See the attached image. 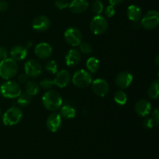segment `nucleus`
<instances>
[{
	"instance_id": "obj_13",
	"label": "nucleus",
	"mask_w": 159,
	"mask_h": 159,
	"mask_svg": "<svg viewBox=\"0 0 159 159\" xmlns=\"http://www.w3.org/2000/svg\"><path fill=\"white\" fill-rule=\"evenodd\" d=\"M47 127L51 132H57L61 127L62 117L57 113H51L47 119Z\"/></svg>"
},
{
	"instance_id": "obj_28",
	"label": "nucleus",
	"mask_w": 159,
	"mask_h": 159,
	"mask_svg": "<svg viewBox=\"0 0 159 159\" xmlns=\"http://www.w3.org/2000/svg\"><path fill=\"white\" fill-rule=\"evenodd\" d=\"M45 69L51 72V74H56L57 72V64L54 60H51L48 61V63L45 65Z\"/></svg>"
},
{
	"instance_id": "obj_16",
	"label": "nucleus",
	"mask_w": 159,
	"mask_h": 159,
	"mask_svg": "<svg viewBox=\"0 0 159 159\" xmlns=\"http://www.w3.org/2000/svg\"><path fill=\"white\" fill-rule=\"evenodd\" d=\"M135 112L140 116H147L152 110V105L146 99H140L135 104Z\"/></svg>"
},
{
	"instance_id": "obj_14",
	"label": "nucleus",
	"mask_w": 159,
	"mask_h": 159,
	"mask_svg": "<svg viewBox=\"0 0 159 159\" xmlns=\"http://www.w3.org/2000/svg\"><path fill=\"white\" fill-rule=\"evenodd\" d=\"M51 25V21L49 18L45 16H39L36 17L32 22L33 29L37 32H43L46 31Z\"/></svg>"
},
{
	"instance_id": "obj_23",
	"label": "nucleus",
	"mask_w": 159,
	"mask_h": 159,
	"mask_svg": "<svg viewBox=\"0 0 159 159\" xmlns=\"http://www.w3.org/2000/svg\"><path fill=\"white\" fill-rule=\"evenodd\" d=\"M25 89H26V93H28L30 96H33L37 95L39 93L40 90V86L38 84L34 81H28L26 83V86H25Z\"/></svg>"
},
{
	"instance_id": "obj_27",
	"label": "nucleus",
	"mask_w": 159,
	"mask_h": 159,
	"mask_svg": "<svg viewBox=\"0 0 159 159\" xmlns=\"http://www.w3.org/2000/svg\"><path fill=\"white\" fill-rule=\"evenodd\" d=\"M91 9L92 12L94 14H96V15H100L103 12V3L100 0H95V1L93 2V3L91 5Z\"/></svg>"
},
{
	"instance_id": "obj_37",
	"label": "nucleus",
	"mask_w": 159,
	"mask_h": 159,
	"mask_svg": "<svg viewBox=\"0 0 159 159\" xmlns=\"http://www.w3.org/2000/svg\"><path fill=\"white\" fill-rule=\"evenodd\" d=\"M152 118L155 120V124H158L159 123V110L158 109H155L152 113Z\"/></svg>"
},
{
	"instance_id": "obj_2",
	"label": "nucleus",
	"mask_w": 159,
	"mask_h": 159,
	"mask_svg": "<svg viewBox=\"0 0 159 159\" xmlns=\"http://www.w3.org/2000/svg\"><path fill=\"white\" fill-rule=\"evenodd\" d=\"M18 71V65L13 59L6 58L0 61V77L9 80L16 75Z\"/></svg>"
},
{
	"instance_id": "obj_6",
	"label": "nucleus",
	"mask_w": 159,
	"mask_h": 159,
	"mask_svg": "<svg viewBox=\"0 0 159 159\" xmlns=\"http://www.w3.org/2000/svg\"><path fill=\"white\" fill-rule=\"evenodd\" d=\"M89 27L95 35H101L108 29V22L105 17L100 15H96L90 22Z\"/></svg>"
},
{
	"instance_id": "obj_11",
	"label": "nucleus",
	"mask_w": 159,
	"mask_h": 159,
	"mask_svg": "<svg viewBox=\"0 0 159 159\" xmlns=\"http://www.w3.org/2000/svg\"><path fill=\"white\" fill-rule=\"evenodd\" d=\"M133 82V75L130 74L129 71H121L116 76L115 79V83L117 85V87L125 89L128 88L130 85V84Z\"/></svg>"
},
{
	"instance_id": "obj_22",
	"label": "nucleus",
	"mask_w": 159,
	"mask_h": 159,
	"mask_svg": "<svg viewBox=\"0 0 159 159\" xmlns=\"http://www.w3.org/2000/svg\"><path fill=\"white\" fill-rule=\"evenodd\" d=\"M100 63L99 59L95 57H91L87 60L86 68L90 73H96L99 70Z\"/></svg>"
},
{
	"instance_id": "obj_25",
	"label": "nucleus",
	"mask_w": 159,
	"mask_h": 159,
	"mask_svg": "<svg viewBox=\"0 0 159 159\" xmlns=\"http://www.w3.org/2000/svg\"><path fill=\"white\" fill-rule=\"evenodd\" d=\"M17 98H18L17 99V103L21 106V107H27L31 103V101H32L31 96H30L26 92L20 93V95Z\"/></svg>"
},
{
	"instance_id": "obj_31",
	"label": "nucleus",
	"mask_w": 159,
	"mask_h": 159,
	"mask_svg": "<svg viewBox=\"0 0 159 159\" xmlns=\"http://www.w3.org/2000/svg\"><path fill=\"white\" fill-rule=\"evenodd\" d=\"M155 125H156V124H155V120L152 117H147L143 122V126H144V128L148 129V130L153 128Z\"/></svg>"
},
{
	"instance_id": "obj_38",
	"label": "nucleus",
	"mask_w": 159,
	"mask_h": 159,
	"mask_svg": "<svg viewBox=\"0 0 159 159\" xmlns=\"http://www.w3.org/2000/svg\"><path fill=\"white\" fill-rule=\"evenodd\" d=\"M124 0H109V2H110V5H112V6H115L116 5L120 4L121 2H123Z\"/></svg>"
},
{
	"instance_id": "obj_10",
	"label": "nucleus",
	"mask_w": 159,
	"mask_h": 159,
	"mask_svg": "<svg viewBox=\"0 0 159 159\" xmlns=\"http://www.w3.org/2000/svg\"><path fill=\"white\" fill-rule=\"evenodd\" d=\"M92 89L96 96L104 97L108 94L110 87L107 81L102 79H97L92 82Z\"/></svg>"
},
{
	"instance_id": "obj_9",
	"label": "nucleus",
	"mask_w": 159,
	"mask_h": 159,
	"mask_svg": "<svg viewBox=\"0 0 159 159\" xmlns=\"http://www.w3.org/2000/svg\"><path fill=\"white\" fill-rule=\"evenodd\" d=\"M25 73L30 78H37L42 73V67L37 61L30 59L24 65Z\"/></svg>"
},
{
	"instance_id": "obj_1",
	"label": "nucleus",
	"mask_w": 159,
	"mask_h": 159,
	"mask_svg": "<svg viewBox=\"0 0 159 159\" xmlns=\"http://www.w3.org/2000/svg\"><path fill=\"white\" fill-rule=\"evenodd\" d=\"M42 102L45 108L51 112H55L61 107L62 98L57 92L48 90L42 96Z\"/></svg>"
},
{
	"instance_id": "obj_3",
	"label": "nucleus",
	"mask_w": 159,
	"mask_h": 159,
	"mask_svg": "<svg viewBox=\"0 0 159 159\" xmlns=\"http://www.w3.org/2000/svg\"><path fill=\"white\" fill-rule=\"evenodd\" d=\"M21 87L14 81H6L0 86V93L2 96L7 99L17 98L21 93Z\"/></svg>"
},
{
	"instance_id": "obj_21",
	"label": "nucleus",
	"mask_w": 159,
	"mask_h": 159,
	"mask_svg": "<svg viewBox=\"0 0 159 159\" xmlns=\"http://www.w3.org/2000/svg\"><path fill=\"white\" fill-rule=\"evenodd\" d=\"M60 115L65 119H72L75 116V109L70 105H65L61 108Z\"/></svg>"
},
{
	"instance_id": "obj_41",
	"label": "nucleus",
	"mask_w": 159,
	"mask_h": 159,
	"mask_svg": "<svg viewBox=\"0 0 159 159\" xmlns=\"http://www.w3.org/2000/svg\"><path fill=\"white\" fill-rule=\"evenodd\" d=\"M0 116H1V112H0Z\"/></svg>"
},
{
	"instance_id": "obj_33",
	"label": "nucleus",
	"mask_w": 159,
	"mask_h": 159,
	"mask_svg": "<svg viewBox=\"0 0 159 159\" xmlns=\"http://www.w3.org/2000/svg\"><path fill=\"white\" fill-rule=\"evenodd\" d=\"M54 5L58 9H65V8L68 7L69 3L67 0H56Z\"/></svg>"
},
{
	"instance_id": "obj_30",
	"label": "nucleus",
	"mask_w": 159,
	"mask_h": 159,
	"mask_svg": "<svg viewBox=\"0 0 159 159\" xmlns=\"http://www.w3.org/2000/svg\"><path fill=\"white\" fill-rule=\"evenodd\" d=\"M54 85V80H51V79H43L40 82V85H39V86L41 87L43 89L49 90L51 89Z\"/></svg>"
},
{
	"instance_id": "obj_5",
	"label": "nucleus",
	"mask_w": 159,
	"mask_h": 159,
	"mask_svg": "<svg viewBox=\"0 0 159 159\" xmlns=\"http://www.w3.org/2000/svg\"><path fill=\"white\" fill-rule=\"evenodd\" d=\"M93 82V76L91 73L85 69L76 71L72 76V82L78 88L84 89L89 86Z\"/></svg>"
},
{
	"instance_id": "obj_39",
	"label": "nucleus",
	"mask_w": 159,
	"mask_h": 159,
	"mask_svg": "<svg viewBox=\"0 0 159 159\" xmlns=\"http://www.w3.org/2000/svg\"><path fill=\"white\" fill-rule=\"evenodd\" d=\"M155 65H157V66H158L159 65V55L158 54V55L156 56V57H155Z\"/></svg>"
},
{
	"instance_id": "obj_36",
	"label": "nucleus",
	"mask_w": 159,
	"mask_h": 159,
	"mask_svg": "<svg viewBox=\"0 0 159 159\" xmlns=\"http://www.w3.org/2000/svg\"><path fill=\"white\" fill-rule=\"evenodd\" d=\"M28 78L29 77H28V75L26 74V73H23V74H20V75H19L18 80L20 83L24 84L28 82Z\"/></svg>"
},
{
	"instance_id": "obj_26",
	"label": "nucleus",
	"mask_w": 159,
	"mask_h": 159,
	"mask_svg": "<svg viewBox=\"0 0 159 159\" xmlns=\"http://www.w3.org/2000/svg\"><path fill=\"white\" fill-rule=\"evenodd\" d=\"M114 101L120 106H124L127 102V96L124 91L119 90L114 94Z\"/></svg>"
},
{
	"instance_id": "obj_7",
	"label": "nucleus",
	"mask_w": 159,
	"mask_h": 159,
	"mask_svg": "<svg viewBox=\"0 0 159 159\" xmlns=\"http://www.w3.org/2000/svg\"><path fill=\"white\" fill-rule=\"evenodd\" d=\"M141 26L145 30H153L159 23V13L156 10H150L141 17Z\"/></svg>"
},
{
	"instance_id": "obj_29",
	"label": "nucleus",
	"mask_w": 159,
	"mask_h": 159,
	"mask_svg": "<svg viewBox=\"0 0 159 159\" xmlns=\"http://www.w3.org/2000/svg\"><path fill=\"white\" fill-rule=\"evenodd\" d=\"M79 46H80V48H79L80 51L83 54H89L93 52V46L89 42H82Z\"/></svg>"
},
{
	"instance_id": "obj_12",
	"label": "nucleus",
	"mask_w": 159,
	"mask_h": 159,
	"mask_svg": "<svg viewBox=\"0 0 159 159\" xmlns=\"http://www.w3.org/2000/svg\"><path fill=\"white\" fill-rule=\"evenodd\" d=\"M52 48L48 43H40L35 47L34 52L38 58L42 60H46L49 58L52 54Z\"/></svg>"
},
{
	"instance_id": "obj_17",
	"label": "nucleus",
	"mask_w": 159,
	"mask_h": 159,
	"mask_svg": "<svg viewBox=\"0 0 159 159\" xmlns=\"http://www.w3.org/2000/svg\"><path fill=\"white\" fill-rule=\"evenodd\" d=\"M89 5L87 0H72L68 5V7L73 13L81 14L87 10Z\"/></svg>"
},
{
	"instance_id": "obj_24",
	"label": "nucleus",
	"mask_w": 159,
	"mask_h": 159,
	"mask_svg": "<svg viewBox=\"0 0 159 159\" xmlns=\"http://www.w3.org/2000/svg\"><path fill=\"white\" fill-rule=\"evenodd\" d=\"M148 96L152 99H158L159 96V81L155 80L148 90Z\"/></svg>"
},
{
	"instance_id": "obj_32",
	"label": "nucleus",
	"mask_w": 159,
	"mask_h": 159,
	"mask_svg": "<svg viewBox=\"0 0 159 159\" xmlns=\"http://www.w3.org/2000/svg\"><path fill=\"white\" fill-rule=\"evenodd\" d=\"M115 13H116V10H115L114 6H112V5H109L104 9V14H105L106 16L109 17V18L115 15Z\"/></svg>"
},
{
	"instance_id": "obj_40",
	"label": "nucleus",
	"mask_w": 159,
	"mask_h": 159,
	"mask_svg": "<svg viewBox=\"0 0 159 159\" xmlns=\"http://www.w3.org/2000/svg\"><path fill=\"white\" fill-rule=\"evenodd\" d=\"M31 47H32V43H31V42H28L27 44H26V48L28 49V48H31Z\"/></svg>"
},
{
	"instance_id": "obj_34",
	"label": "nucleus",
	"mask_w": 159,
	"mask_h": 159,
	"mask_svg": "<svg viewBox=\"0 0 159 159\" xmlns=\"http://www.w3.org/2000/svg\"><path fill=\"white\" fill-rule=\"evenodd\" d=\"M8 57V51L4 47H0V60H4Z\"/></svg>"
},
{
	"instance_id": "obj_8",
	"label": "nucleus",
	"mask_w": 159,
	"mask_h": 159,
	"mask_svg": "<svg viewBox=\"0 0 159 159\" xmlns=\"http://www.w3.org/2000/svg\"><path fill=\"white\" fill-rule=\"evenodd\" d=\"M65 39L67 43L72 47H77L82 42V34L76 27H69L65 30Z\"/></svg>"
},
{
	"instance_id": "obj_4",
	"label": "nucleus",
	"mask_w": 159,
	"mask_h": 159,
	"mask_svg": "<svg viewBox=\"0 0 159 159\" xmlns=\"http://www.w3.org/2000/svg\"><path fill=\"white\" fill-rule=\"evenodd\" d=\"M23 115V112L20 107H12L3 114L2 122L6 126H14L21 121Z\"/></svg>"
},
{
	"instance_id": "obj_35",
	"label": "nucleus",
	"mask_w": 159,
	"mask_h": 159,
	"mask_svg": "<svg viewBox=\"0 0 159 159\" xmlns=\"http://www.w3.org/2000/svg\"><path fill=\"white\" fill-rule=\"evenodd\" d=\"M8 8H9V5H8L7 2L4 1V0H0V12H6Z\"/></svg>"
},
{
	"instance_id": "obj_19",
	"label": "nucleus",
	"mask_w": 159,
	"mask_h": 159,
	"mask_svg": "<svg viewBox=\"0 0 159 159\" xmlns=\"http://www.w3.org/2000/svg\"><path fill=\"white\" fill-rule=\"evenodd\" d=\"M27 55V48L21 45L14 46L10 51L11 58L16 61L24 60Z\"/></svg>"
},
{
	"instance_id": "obj_18",
	"label": "nucleus",
	"mask_w": 159,
	"mask_h": 159,
	"mask_svg": "<svg viewBox=\"0 0 159 159\" xmlns=\"http://www.w3.org/2000/svg\"><path fill=\"white\" fill-rule=\"evenodd\" d=\"M81 53L77 49H71L65 56V63L68 67L76 66L81 61Z\"/></svg>"
},
{
	"instance_id": "obj_20",
	"label": "nucleus",
	"mask_w": 159,
	"mask_h": 159,
	"mask_svg": "<svg viewBox=\"0 0 159 159\" xmlns=\"http://www.w3.org/2000/svg\"><path fill=\"white\" fill-rule=\"evenodd\" d=\"M127 15L129 20L134 23H138L142 17L141 9L137 5H130L127 10Z\"/></svg>"
},
{
	"instance_id": "obj_15",
	"label": "nucleus",
	"mask_w": 159,
	"mask_h": 159,
	"mask_svg": "<svg viewBox=\"0 0 159 159\" xmlns=\"http://www.w3.org/2000/svg\"><path fill=\"white\" fill-rule=\"evenodd\" d=\"M71 81V75L66 69H62L57 72L55 79H54V84L59 88H65L69 84Z\"/></svg>"
}]
</instances>
